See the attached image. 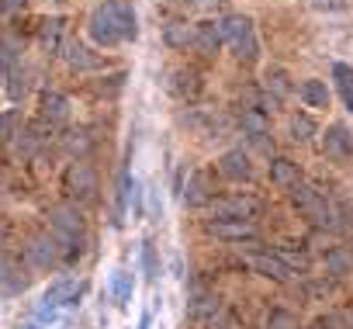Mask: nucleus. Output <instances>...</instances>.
<instances>
[{
    "label": "nucleus",
    "instance_id": "ddd939ff",
    "mask_svg": "<svg viewBox=\"0 0 353 329\" xmlns=\"http://www.w3.org/2000/svg\"><path fill=\"white\" fill-rule=\"evenodd\" d=\"M132 295H135V277L118 267V270L111 274V298H114V305H118V308H128Z\"/></svg>",
    "mask_w": 353,
    "mask_h": 329
},
{
    "label": "nucleus",
    "instance_id": "cd10ccee",
    "mask_svg": "<svg viewBox=\"0 0 353 329\" xmlns=\"http://www.w3.org/2000/svg\"><path fill=\"white\" fill-rule=\"evenodd\" d=\"M291 135H294V142H308L315 135V121L308 114H294L291 118Z\"/></svg>",
    "mask_w": 353,
    "mask_h": 329
},
{
    "label": "nucleus",
    "instance_id": "72a5a7b5",
    "mask_svg": "<svg viewBox=\"0 0 353 329\" xmlns=\"http://www.w3.org/2000/svg\"><path fill=\"white\" fill-rule=\"evenodd\" d=\"M142 267H145V274H149V277H156V274H159V267H156V250H152V243H145V246H142Z\"/></svg>",
    "mask_w": 353,
    "mask_h": 329
},
{
    "label": "nucleus",
    "instance_id": "2eb2a0df",
    "mask_svg": "<svg viewBox=\"0 0 353 329\" xmlns=\"http://www.w3.org/2000/svg\"><path fill=\"white\" fill-rule=\"evenodd\" d=\"M270 181L277 188H294L298 184V163L294 159H284V156L270 159Z\"/></svg>",
    "mask_w": 353,
    "mask_h": 329
},
{
    "label": "nucleus",
    "instance_id": "79ce46f5",
    "mask_svg": "<svg viewBox=\"0 0 353 329\" xmlns=\"http://www.w3.org/2000/svg\"><path fill=\"white\" fill-rule=\"evenodd\" d=\"M350 329H353V315H350Z\"/></svg>",
    "mask_w": 353,
    "mask_h": 329
},
{
    "label": "nucleus",
    "instance_id": "4be33fe9",
    "mask_svg": "<svg viewBox=\"0 0 353 329\" xmlns=\"http://www.w3.org/2000/svg\"><path fill=\"white\" fill-rule=\"evenodd\" d=\"M301 97L308 108H329V87L322 80H305L301 83Z\"/></svg>",
    "mask_w": 353,
    "mask_h": 329
},
{
    "label": "nucleus",
    "instance_id": "473e14b6",
    "mask_svg": "<svg viewBox=\"0 0 353 329\" xmlns=\"http://www.w3.org/2000/svg\"><path fill=\"white\" fill-rule=\"evenodd\" d=\"M8 80H11V83H8V94H11V101H21V94H25V87H28V77H25L21 70H14Z\"/></svg>",
    "mask_w": 353,
    "mask_h": 329
},
{
    "label": "nucleus",
    "instance_id": "c756f323",
    "mask_svg": "<svg viewBox=\"0 0 353 329\" xmlns=\"http://www.w3.org/2000/svg\"><path fill=\"white\" fill-rule=\"evenodd\" d=\"M0 288H11V291L25 288V277L14 270V263H0Z\"/></svg>",
    "mask_w": 353,
    "mask_h": 329
},
{
    "label": "nucleus",
    "instance_id": "7c9ffc66",
    "mask_svg": "<svg viewBox=\"0 0 353 329\" xmlns=\"http://www.w3.org/2000/svg\"><path fill=\"white\" fill-rule=\"evenodd\" d=\"M11 63H14V46L11 42H0V83L11 77Z\"/></svg>",
    "mask_w": 353,
    "mask_h": 329
},
{
    "label": "nucleus",
    "instance_id": "4468645a",
    "mask_svg": "<svg viewBox=\"0 0 353 329\" xmlns=\"http://www.w3.org/2000/svg\"><path fill=\"white\" fill-rule=\"evenodd\" d=\"M42 118L46 121H66L70 118V97L56 94V90L42 94Z\"/></svg>",
    "mask_w": 353,
    "mask_h": 329
},
{
    "label": "nucleus",
    "instance_id": "393cba45",
    "mask_svg": "<svg viewBox=\"0 0 353 329\" xmlns=\"http://www.w3.org/2000/svg\"><path fill=\"white\" fill-rule=\"evenodd\" d=\"M191 315L194 319H219V298L215 295H198L191 301Z\"/></svg>",
    "mask_w": 353,
    "mask_h": 329
},
{
    "label": "nucleus",
    "instance_id": "f704fd0d",
    "mask_svg": "<svg viewBox=\"0 0 353 329\" xmlns=\"http://www.w3.org/2000/svg\"><path fill=\"white\" fill-rule=\"evenodd\" d=\"M277 257L288 263V270H291V274H294V267H298V270H305V267H308V257H301V253H284V250H281Z\"/></svg>",
    "mask_w": 353,
    "mask_h": 329
},
{
    "label": "nucleus",
    "instance_id": "5701e85b",
    "mask_svg": "<svg viewBox=\"0 0 353 329\" xmlns=\"http://www.w3.org/2000/svg\"><path fill=\"white\" fill-rule=\"evenodd\" d=\"M166 46H173V49L194 46V28H188L184 21H170V25H166Z\"/></svg>",
    "mask_w": 353,
    "mask_h": 329
},
{
    "label": "nucleus",
    "instance_id": "b1692460",
    "mask_svg": "<svg viewBox=\"0 0 353 329\" xmlns=\"http://www.w3.org/2000/svg\"><path fill=\"white\" fill-rule=\"evenodd\" d=\"M63 146H66V152H70V156H80V159H83V156L90 152L94 139H90L83 128H73V132H66V135H63Z\"/></svg>",
    "mask_w": 353,
    "mask_h": 329
},
{
    "label": "nucleus",
    "instance_id": "39448f33",
    "mask_svg": "<svg viewBox=\"0 0 353 329\" xmlns=\"http://www.w3.org/2000/svg\"><path fill=\"white\" fill-rule=\"evenodd\" d=\"M25 257H28V263H32L35 270H49V267L59 263L63 246H59L56 236H35V239L25 246Z\"/></svg>",
    "mask_w": 353,
    "mask_h": 329
},
{
    "label": "nucleus",
    "instance_id": "e433bc0d",
    "mask_svg": "<svg viewBox=\"0 0 353 329\" xmlns=\"http://www.w3.org/2000/svg\"><path fill=\"white\" fill-rule=\"evenodd\" d=\"M315 329H343V322H339L336 315H325V319H319V322H315Z\"/></svg>",
    "mask_w": 353,
    "mask_h": 329
},
{
    "label": "nucleus",
    "instance_id": "1a4fd4ad",
    "mask_svg": "<svg viewBox=\"0 0 353 329\" xmlns=\"http://www.w3.org/2000/svg\"><path fill=\"white\" fill-rule=\"evenodd\" d=\"M80 295H83V281H77V277H63V281H56V284L46 291L42 301H49L52 308H56V305H77Z\"/></svg>",
    "mask_w": 353,
    "mask_h": 329
},
{
    "label": "nucleus",
    "instance_id": "f03ea898",
    "mask_svg": "<svg viewBox=\"0 0 353 329\" xmlns=\"http://www.w3.org/2000/svg\"><path fill=\"white\" fill-rule=\"evenodd\" d=\"M219 28H222V39L236 49L239 59L253 63V59L260 56V46H256V35H253V21H250L246 14H229Z\"/></svg>",
    "mask_w": 353,
    "mask_h": 329
},
{
    "label": "nucleus",
    "instance_id": "7ed1b4c3",
    "mask_svg": "<svg viewBox=\"0 0 353 329\" xmlns=\"http://www.w3.org/2000/svg\"><path fill=\"white\" fill-rule=\"evenodd\" d=\"M291 201H294V208L305 212L315 226H336V222H332V219H336V208H332V201H329L322 191H315V188H308V184L298 181Z\"/></svg>",
    "mask_w": 353,
    "mask_h": 329
},
{
    "label": "nucleus",
    "instance_id": "f3484780",
    "mask_svg": "<svg viewBox=\"0 0 353 329\" xmlns=\"http://www.w3.org/2000/svg\"><path fill=\"white\" fill-rule=\"evenodd\" d=\"M208 188H212V184H208L205 174H191V181H188V188H184V201H188L191 208L208 205V201H212V191H208Z\"/></svg>",
    "mask_w": 353,
    "mask_h": 329
},
{
    "label": "nucleus",
    "instance_id": "a878e982",
    "mask_svg": "<svg viewBox=\"0 0 353 329\" xmlns=\"http://www.w3.org/2000/svg\"><path fill=\"white\" fill-rule=\"evenodd\" d=\"M267 90H274V101L281 104V101L291 94V77H288L284 70H270V77H267Z\"/></svg>",
    "mask_w": 353,
    "mask_h": 329
},
{
    "label": "nucleus",
    "instance_id": "ea45409f",
    "mask_svg": "<svg viewBox=\"0 0 353 329\" xmlns=\"http://www.w3.org/2000/svg\"><path fill=\"white\" fill-rule=\"evenodd\" d=\"M188 4H194V8H215L219 0H188Z\"/></svg>",
    "mask_w": 353,
    "mask_h": 329
},
{
    "label": "nucleus",
    "instance_id": "423d86ee",
    "mask_svg": "<svg viewBox=\"0 0 353 329\" xmlns=\"http://www.w3.org/2000/svg\"><path fill=\"white\" fill-rule=\"evenodd\" d=\"M212 212H215V219H246V222H253L256 212H260V201L250 198V195H232V198L212 201Z\"/></svg>",
    "mask_w": 353,
    "mask_h": 329
},
{
    "label": "nucleus",
    "instance_id": "2f4dec72",
    "mask_svg": "<svg viewBox=\"0 0 353 329\" xmlns=\"http://www.w3.org/2000/svg\"><path fill=\"white\" fill-rule=\"evenodd\" d=\"M59 32H63V21H59V18H56V21H46V28H42L46 49H56V46H59Z\"/></svg>",
    "mask_w": 353,
    "mask_h": 329
},
{
    "label": "nucleus",
    "instance_id": "4c0bfd02",
    "mask_svg": "<svg viewBox=\"0 0 353 329\" xmlns=\"http://www.w3.org/2000/svg\"><path fill=\"white\" fill-rule=\"evenodd\" d=\"M18 8H25V0H0V11H4V14H11Z\"/></svg>",
    "mask_w": 353,
    "mask_h": 329
},
{
    "label": "nucleus",
    "instance_id": "a19ab883",
    "mask_svg": "<svg viewBox=\"0 0 353 329\" xmlns=\"http://www.w3.org/2000/svg\"><path fill=\"white\" fill-rule=\"evenodd\" d=\"M21 329H39V326H35V322H32V326H21Z\"/></svg>",
    "mask_w": 353,
    "mask_h": 329
},
{
    "label": "nucleus",
    "instance_id": "58836bf2",
    "mask_svg": "<svg viewBox=\"0 0 353 329\" xmlns=\"http://www.w3.org/2000/svg\"><path fill=\"white\" fill-rule=\"evenodd\" d=\"M212 329H239V322H236V319H229V315H225V319H219V322H215V319H212Z\"/></svg>",
    "mask_w": 353,
    "mask_h": 329
},
{
    "label": "nucleus",
    "instance_id": "6e6552de",
    "mask_svg": "<svg viewBox=\"0 0 353 329\" xmlns=\"http://www.w3.org/2000/svg\"><path fill=\"white\" fill-rule=\"evenodd\" d=\"M66 188H70L73 198H90L97 191V174L87 167L83 159H77L73 167H70V174H66Z\"/></svg>",
    "mask_w": 353,
    "mask_h": 329
},
{
    "label": "nucleus",
    "instance_id": "f8f14e48",
    "mask_svg": "<svg viewBox=\"0 0 353 329\" xmlns=\"http://www.w3.org/2000/svg\"><path fill=\"white\" fill-rule=\"evenodd\" d=\"M253 267H256V274H263V277H270V281H288V277H291L288 263H284L277 253H260V257H253Z\"/></svg>",
    "mask_w": 353,
    "mask_h": 329
},
{
    "label": "nucleus",
    "instance_id": "6ab92c4d",
    "mask_svg": "<svg viewBox=\"0 0 353 329\" xmlns=\"http://www.w3.org/2000/svg\"><path fill=\"white\" fill-rule=\"evenodd\" d=\"M243 132H246L260 149H267V118H263L260 111H253V108L243 111Z\"/></svg>",
    "mask_w": 353,
    "mask_h": 329
},
{
    "label": "nucleus",
    "instance_id": "bb28decb",
    "mask_svg": "<svg viewBox=\"0 0 353 329\" xmlns=\"http://www.w3.org/2000/svg\"><path fill=\"white\" fill-rule=\"evenodd\" d=\"M173 80H176V83H170V90H173V94H181V97H188V94H198V73H191V70H181V73H173Z\"/></svg>",
    "mask_w": 353,
    "mask_h": 329
},
{
    "label": "nucleus",
    "instance_id": "9d476101",
    "mask_svg": "<svg viewBox=\"0 0 353 329\" xmlns=\"http://www.w3.org/2000/svg\"><path fill=\"white\" fill-rule=\"evenodd\" d=\"M325 156L332 159H350L353 156V135L346 125H329L325 128Z\"/></svg>",
    "mask_w": 353,
    "mask_h": 329
},
{
    "label": "nucleus",
    "instance_id": "aec40b11",
    "mask_svg": "<svg viewBox=\"0 0 353 329\" xmlns=\"http://www.w3.org/2000/svg\"><path fill=\"white\" fill-rule=\"evenodd\" d=\"M332 80H336V87H339V94H343L346 111H353V66L336 63V66H332Z\"/></svg>",
    "mask_w": 353,
    "mask_h": 329
},
{
    "label": "nucleus",
    "instance_id": "c9c22d12",
    "mask_svg": "<svg viewBox=\"0 0 353 329\" xmlns=\"http://www.w3.org/2000/svg\"><path fill=\"white\" fill-rule=\"evenodd\" d=\"M312 8H319V11H343L346 0H312Z\"/></svg>",
    "mask_w": 353,
    "mask_h": 329
},
{
    "label": "nucleus",
    "instance_id": "20e7f679",
    "mask_svg": "<svg viewBox=\"0 0 353 329\" xmlns=\"http://www.w3.org/2000/svg\"><path fill=\"white\" fill-rule=\"evenodd\" d=\"M49 222H52V229H56V239H63L66 243V257L73 260V257H80V236H83V219H80V212L73 208V205H59V208H52L49 212Z\"/></svg>",
    "mask_w": 353,
    "mask_h": 329
},
{
    "label": "nucleus",
    "instance_id": "0eeeda50",
    "mask_svg": "<svg viewBox=\"0 0 353 329\" xmlns=\"http://www.w3.org/2000/svg\"><path fill=\"white\" fill-rule=\"evenodd\" d=\"M212 236L225 239V243H243V239H256V226L246 222V219H215L208 226Z\"/></svg>",
    "mask_w": 353,
    "mask_h": 329
},
{
    "label": "nucleus",
    "instance_id": "c85d7f7f",
    "mask_svg": "<svg viewBox=\"0 0 353 329\" xmlns=\"http://www.w3.org/2000/svg\"><path fill=\"white\" fill-rule=\"evenodd\" d=\"M267 329H298V315L288 308H274L267 319Z\"/></svg>",
    "mask_w": 353,
    "mask_h": 329
},
{
    "label": "nucleus",
    "instance_id": "a211bd4d",
    "mask_svg": "<svg viewBox=\"0 0 353 329\" xmlns=\"http://www.w3.org/2000/svg\"><path fill=\"white\" fill-rule=\"evenodd\" d=\"M325 270H329L332 277L353 274V250H346V246H332V250L325 253Z\"/></svg>",
    "mask_w": 353,
    "mask_h": 329
},
{
    "label": "nucleus",
    "instance_id": "412c9836",
    "mask_svg": "<svg viewBox=\"0 0 353 329\" xmlns=\"http://www.w3.org/2000/svg\"><path fill=\"white\" fill-rule=\"evenodd\" d=\"M63 49H66L63 56H66V63H70L73 70H94V66H97V56H90L87 46H80V42H66Z\"/></svg>",
    "mask_w": 353,
    "mask_h": 329
},
{
    "label": "nucleus",
    "instance_id": "9b49d317",
    "mask_svg": "<svg viewBox=\"0 0 353 329\" xmlns=\"http://www.w3.org/2000/svg\"><path fill=\"white\" fill-rule=\"evenodd\" d=\"M219 174L229 177V181H250L253 167H250V156L243 149H229L222 159H219Z\"/></svg>",
    "mask_w": 353,
    "mask_h": 329
},
{
    "label": "nucleus",
    "instance_id": "f257e3e1",
    "mask_svg": "<svg viewBox=\"0 0 353 329\" xmlns=\"http://www.w3.org/2000/svg\"><path fill=\"white\" fill-rule=\"evenodd\" d=\"M90 39L97 46H118L125 39H135L139 35V25H135V11L125 0H108L104 8H97L90 14Z\"/></svg>",
    "mask_w": 353,
    "mask_h": 329
},
{
    "label": "nucleus",
    "instance_id": "dca6fc26",
    "mask_svg": "<svg viewBox=\"0 0 353 329\" xmlns=\"http://www.w3.org/2000/svg\"><path fill=\"white\" fill-rule=\"evenodd\" d=\"M194 46H198L205 56H215V52H219V46H222V28H219V25H212V21L198 25V28H194Z\"/></svg>",
    "mask_w": 353,
    "mask_h": 329
}]
</instances>
